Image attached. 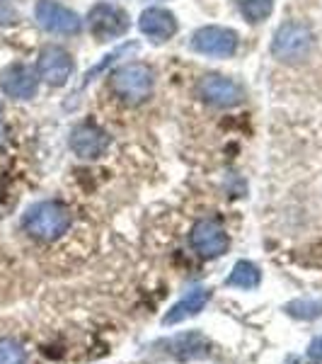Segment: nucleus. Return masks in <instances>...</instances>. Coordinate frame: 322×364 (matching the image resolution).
Wrapping results in <instances>:
<instances>
[{"instance_id": "15", "label": "nucleus", "mask_w": 322, "mask_h": 364, "mask_svg": "<svg viewBox=\"0 0 322 364\" xmlns=\"http://www.w3.org/2000/svg\"><path fill=\"white\" fill-rule=\"evenodd\" d=\"M260 282H262V274H260V269H257V265H252L250 260H240V262H235L233 272L228 274L226 284L250 291V289H257Z\"/></svg>"}, {"instance_id": "21", "label": "nucleus", "mask_w": 322, "mask_h": 364, "mask_svg": "<svg viewBox=\"0 0 322 364\" xmlns=\"http://www.w3.org/2000/svg\"><path fill=\"white\" fill-rule=\"evenodd\" d=\"M5 141V127H3V117H0V146H3Z\"/></svg>"}, {"instance_id": "12", "label": "nucleus", "mask_w": 322, "mask_h": 364, "mask_svg": "<svg viewBox=\"0 0 322 364\" xmlns=\"http://www.w3.org/2000/svg\"><path fill=\"white\" fill-rule=\"evenodd\" d=\"M138 29L150 39V42L160 44L177 34V20H174V15L170 13V10L148 8L138 17Z\"/></svg>"}, {"instance_id": "16", "label": "nucleus", "mask_w": 322, "mask_h": 364, "mask_svg": "<svg viewBox=\"0 0 322 364\" xmlns=\"http://www.w3.org/2000/svg\"><path fill=\"white\" fill-rule=\"evenodd\" d=\"M240 15L250 22V25H257V22H265L274 10V0H235Z\"/></svg>"}, {"instance_id": "3", "label": "nucleus", "mask_w": 322, "mask_h": 364, "mask_svg": "<svg viewBox=\"0 0 322 364\" xmlns=\"http://www.w3.org/2000/svg\"><path fill=\"white\" fill-rule=\"evenodd\" d=\"M315 37L313 29H310L306 22H286L277 29L272 42V54L279 58V61L286 63H296L303 61L310 51H313Z\"/></svg>"}, {"instance_id": "4", "label": "nucleus", "mask_w": 322, "mask_h": 364, "mask_svg": "<svg viewBox=\"0 0 322 364\" xmlns=\"http://www.w3.org/2000/svg\"><path fill=\"white\" fill-rule=\"evenodd\" d=\"M191 49L201 56L211 58H231L238 51V34L228 27L209 25L194 32L191 37Z\"/></svg>"}, {"instance_id": "19", "label": "nucleus", "mask_w": 322, "mask_h": 364, "mask_svg": "<svg viewBox=\"0 0 322 364\" xmlns=\"http://www.w3.org/2000/svg\"><path fill=\"white\" fill-rule=\"evenodd\" d=\"M136 49H138V44H128V46H119V49L112 51V54H107V56H104V61H102V63H97L95 68L87 70V73H85V85L90 83V80H95V75H97V73H102V70L107 68V66H112V63H114L119 56L128 54V51H136Z\"/></svg>"}, {"instance_id": "7", "label": "nucleus", "mask_w": 322, "mask_h": 364, "mask_svg": "<svg viewBox=\"0 0 322 364\" xmlns=\"http://www.w3.org/2000/svg\"><path fill=\"white\" fill-rule=\"evenodd\" d=\"M34 15H37V22L46 32L78 34L83 29V20L78 17V13H73L66 5L56 3V0H39L37 8H34Z\"/></svg>"}, {"instance_id": "2", "label": "nucleus", "mask_w": 322, "mask_h": 364, "mask_svg": "<svg viewBox=\"0 0 322 364\" xmlns=\"http://www.w3.org/2000/svg\"><path fill=\"white\" fill-rule=\"evenodd\" d=\"M114 95L126 105H140L153 92V70L145 63H126L112 73Z\"/></svg>"}, {"instance_id": "13", "label": "nucleus", "mask_w": 322, "mask_h": 364, "mask_svg": "<svg viewBox=\"0 0 322 364\" xmlns=\"http://www.w3.org/2000/svg\"><path fill=\"white\" fill-rule=\"evenodd\" d=\"M209 299H211L209 287H196V289L187 291V296L179 299V301L162 316V326H177V323L191 318V316L201 314L204 306L209 304Z\"/></svg>"}, {"instance_id": "5", "label": "nucleus", "mask_w": 322, "mask_h": 364, "mask_svg": "<svg viewBox=\"0 0 322 364\" xmlns=\"http://www.w3.org/2000/svg\"><path fill=\"white\" fill-rule=\"evenodd\" d=\"M196 92L201 100H206L209 105H216V107H235L245 100V87L233 78H226V75L218 73H209L199 80Z\"/></svg>"}, {"instance_id": "6", "label": "nucleus", "mask_w": 322, "mask_h": 364, "mask_svg": "<svg viewBox=\"0 0 322 364\" xmlns=\"http://www.w3.org/2000/svg\"><path fill=\"white\" fill-rule=\"evenodd\" d=\"M90 32L97 37V42L124 37L128 32V15L112 3H97L90 8Z\"/></svg>"}, {"instance_id": "9", "label": "nucleus", "mask_w": 322, "mask_h": 364, "mask_svg": "<svg viewBox=\"0 0 322 364\" xmlns=\"http://www.w3.org/2000/svg\"><path fill=\"white\" fill-rule=\"evenodd\" d=\"M0 90L15 100H32L39 90V78L25 63H13L0 73Z\"/></svg>"}, {"instance_id": "20", "label": "nucleus", "mask_w": 322, "mask_h": 364, "mask_svg": "<svg viewBox=\"0 0 322 364\" xmlns=\"http://www.w3.org/2000/svg\"><path fill=\"white\" fill-rule=\"evenodd\" d=\"M308 357L310 360H322V336H318L313 340V343H310V348H308Z\"/></svg>"}, {"instance_id": "10", "label": "nucleus", "mask_w": 322, "mask_h": 364, "mask_svg": "<svg viewBox=\"0 0 322 364\" xmlns=\"http://www.w3.org/2000/svg\"><path fill=\"white\" fill-rule=\"evenodd\" d=\"M191 248L204 257H218L228 250V233L216 221H196L189 233Z\"/></svg>"}, {"instance_id": "14", "label": "nucleus", "mask_w": 322, "mask_h": 364, "mask_svg": "<svg viewBox=\"0 0 322 364\" xmlns=\"http://www.w3.org/2000/svg\"><path fill=\"white\" fill-rule=\"evenodd\" d=\"M167 348L170 355L179 357V360H194V357H204L209 352V340L199 333H182L170 340Z\"/></svg>"}, {"instance_id": "18", "label": "nucleus", "mask_w": 322, "mask_h": 364, "mask_svg": "<svg viewBox=\"0 0 322 364\" xmlns=\"http://www.w3.org/2000/svg\"><path fill=\"white\" fill-rule=\"evenodd\" d=\"M0 364H27L25 348L13 338H3L0 340Z\"/></svg>"}, {"instance_id": "8", "label": "nucleus", "mask_w": 322, "mask_h": 364, "mask_svg": "<svg viewBox=\"0 0 322 364\" xmlns=\"http://www.w3.org/2000/svg\"><path fill=\"white\" fill-rule=\"evenodd\" d=\"M73 68H75L73 56H70L63 46L49 44V46H44L42 54H39V61H37L39 78L54 87L66 85L68 78L73 75Z\"/></svg>"}, {"instance_id": "17", "label": "nucleus", "mask_w": 322, "mask_h": 364, "mask_svg": "<svg viewBox=\"0 0 322 364\" xmlns=\"http://www.w3.org/2000/svg\"><path fill=\"white\" fill-rule=\"evenodd\" d=\"M286 314L301 321H315L322 316V299H294L286 304Z\"/></svg>"}, {"instance_id": "1", "label": "nucleus", "mask_w": 322, "mask_h": 364, "mask_svg": "<svg viewBox=\"0 0 322 364\" xmlns=\"http://www.w3.org/2000/svg\"><path fill=\"white\" fill-rule=\"evenodd\" d=\"M22 226L32 238L51 243L70 228V211L61 202H37L22 216Z\"/></svg>"}, {"instance_id": "11", "label": "nucleus", "mask_w": 322, "mask_h": 364, "mask_svg": "<svg viewBox=\"0 0 322 364\" xmlns=\"http://www.w3.org/2000/svg\"><path fill=\"white\" fill-rule=\"evenodd\" d=\"M107 149H109L107 132H102V129L95 124H80L70 134V151L78 158L92 161V158L107 154Z\"/></svg>"}]
</instances>
